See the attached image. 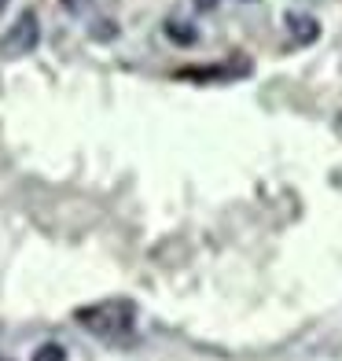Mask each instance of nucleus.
<instances>
[{"mask_svg": "<svg viewBox=\"0 0 342 361\" xmlns=\"http://www.w3.org/2000/svg\"><path fill=\"white\" fill-rule=\"evenodd\" d=\"M34 361H67V350L59 343H44V347L34 350Z\"/></svg>", "mask_w": 342, "mask_h": 361, "instance_id": "20e7f679", "label": "nucleus"}, {"mask_svg": "<svg viewBox=\"0 0 342 361\" xmlns=\"http://www.w3.org/2000/svg\"><path fill=\"white\" fill-rule=\"evenodd\" d=\"M287 26H291V34H295L298 44H305V41H313V37H317V23L309 19V15H291Z\"/></svg>", "mask_w": 342, "mask_h": 361, "instance_id": "7ed1b4c3", "label": "nucleus"}, {"mask_svg": "<svg viewBox=\"0 0 342 361\" xmlns=\"http://www.w3.org/2000/svg\"><path fill=\"white\" fill-rule=\"evenodd\" d=\"M77 324L85 332L100 336V339H125L137 324V306L125 302V299H107V302H96V306H85L77 310Z\"/></svg>", "mask_w": 342, "mask_h": 361, "instance_id": "f257e3e1", "label": "nucleus"}, {"mask_svg": "<svg viewBox=\"0 0 342 361\" xmlns=\"http://www.w3.org/2000/svg\"><path fill=\"white\" fill-rule=\"evenodd\" d=\"M195 8H199V11H214L217 0H195Z\"/></svg>", "mask_w": 342, "mask_h": 361, "instance_id": "423d86ee", "label": "nucleus"}, {"mask_svg": "<svg viewBox=\"0 0 342 361\" xmlns=\"http://www.w3.org/2000/svg\"><path fill=\"white\" fill-rule=\"evenodd\" d=\"M4 4H8V0H0V8H4Z\"/></svg>", "mask_w": 342, "mask_h": 361, "instance_id": "0eeeda50", "label": "nucleus"}, {"mask_svg": "<svg viewBox=\"0 0 342 361\" xmlns=\"http://www.w3.org/2000/svg\"><path fill=\"white\" fill-rule=\"evenodd\" d=\"M37 41H41L37 15H34V11H23L19 19L11 23L8 34L0 37V56H4V59H23V56H30V52L37 48Z\"/></svg>", "mask_w": 342, "mask_h": 361, "instance_id": "f03ea898", "label": "nucleus"}, {"mask_svg": "<svg viewBox=\"0 0 342 361\" xmlns=\"http://www.w3.org/2000/svg\"><path fill=\"white\" fill-rule=\"evenodd\" d=\"M166 34H170L177 44H191V41H195V30H184V23H170Z\"/></svg>", "mask_w": 342, "mask_h": 361, "instance_id": "39448f33", "label": "nucleus"}]
</instances>
